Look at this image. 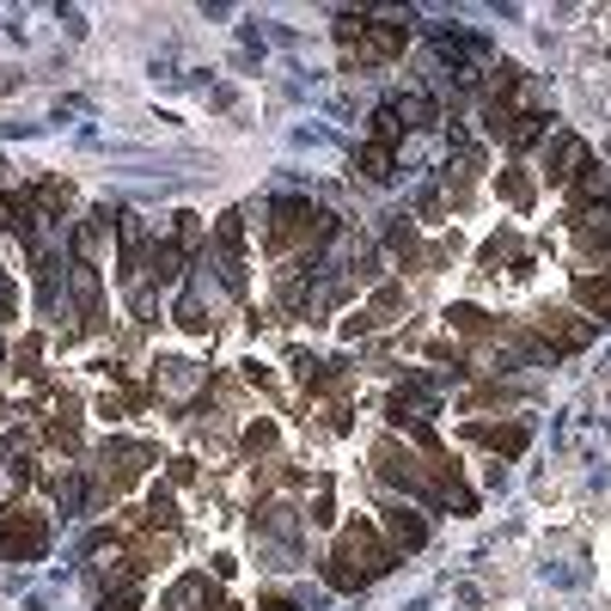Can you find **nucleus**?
<instances>
[{
    "label": "nucleus",
    "instance_id": "f257e3e1",
    "mask_svg": "<svg viewBox=\"0 0 611 611\" xmlns=\"http://www.w3.org/2000/svg\"><path fill=\"white\" fill-rule=\"evenodd\" d=\"M392 563H398V551H392V544H385L380 532L361 520V527H349V532L337 539V556H330V581H337L342 593H361V587H373L385 569H392Z\"/></svg>",
    "mask_w": 611,
    "mask_h": 611
},
{
    "label": "nucleus",
    "instance_id": "f03ea898",
    "mask_svg": "<svg viewBox=\"0 0 611 611\" xmlns=\"http://www.w3.org/2000/svg\"><path fill=\"white\" fill-rule=\"evenodd\" d=\"M43 544H49V532H43L37 513H25V508L0 513V556H13V563H37Z\"/></svg>",
    "mask_w": 611,
    "mask_h": 611
},
{
    "label": "nucleus",
    "instance_id": "7ed1b4c3",
    "mask_svg": "<svg viewBox=\"0 0 611 611\" xmlns=\"http://www.w3.org/2000/svg\"><path fill=\"white\" fill-rule=\"evenodd\" d=\"M385 532H392V551H422V539H428V527L416 520L410 508H392V513H385Z\"/></svg>",
    "mask_w": 611,
    "mask_h": 611
},
{
    "label": "nucleus",
    "instance_id": "20e7f679",
    "mask_svg": "<svg viewBox=\"0 0 611 611\" xmlns=\"http://www.w3.org/2000/svg\"><path fill=\"white\" fill-rule=\"evenodd\" d=\"M581 306L599 318V325H611V270H606V282H593V275L581 282Z\"/></svg>",
    "mask_w": 611,
    "mask_h": 611
},
{
    "label": "nucleus",
    "instance_id": "39448f33",
    "mask_svg": "<svg viewBox=\"0 0 611 611\" xmlns=\"http://www.w3.org/2000/svg\"><path fill=\"white\" fill-rule=\"evenodd\" d=\"M361 166H367L373 184H385V178H392V154H385V147H367V154H361Z\"/></svg>",
    "mask_w": 611,
    "mask_h": 611
},
{
    "label": "nucleus",
    "instance_id": "423d86ee",
    "mask_svg": "<svg viewBox=\"0 0 611 611\" xmlns=\"http://www.w3.org/2000/svg\"><path fill=\"white\" fill-rule=\"evenodd\" d=\"M13 306H19V294H13V282L0 275V318H13Z\"/></svg>",
    "mask_w": 611,
    "mask_h": 611
}]
</instances>
